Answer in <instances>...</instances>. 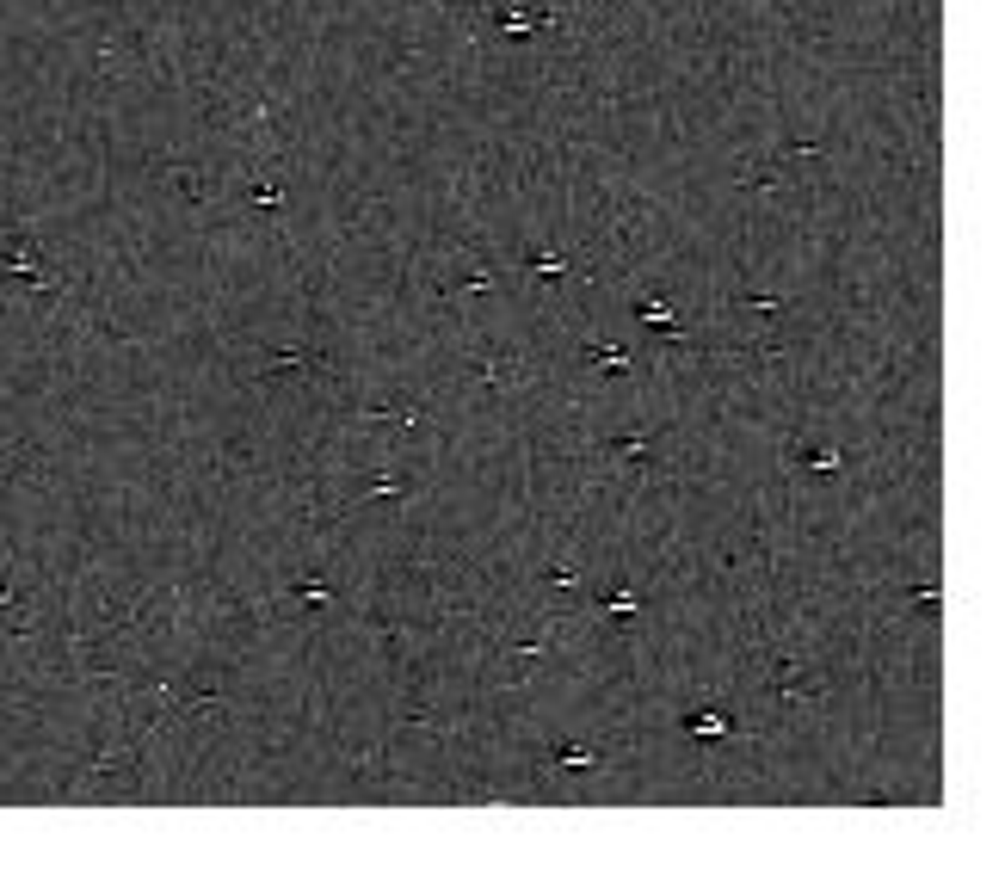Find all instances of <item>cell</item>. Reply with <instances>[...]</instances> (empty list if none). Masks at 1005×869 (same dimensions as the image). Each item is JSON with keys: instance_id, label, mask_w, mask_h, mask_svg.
<instances>
[{"instance_id": "7", "label": "cell", "mask_w": 1005, "mask_h": 869, "mask_svg": "<svg viewBox=\"0 0 1005 869\" xmlns=\"http://www.w3.org/2000/svg\"><path fill=\"white\" fill-rule=\"evenodd\" d=\"M802 463H808L814 475H839V451H808Z\"/></svg>"}, {"instance_id": "8", "label": "cell", "mask_w": 1005, "mask_h": 869, "mask_svg": "<svg viewBox=\"0 0 1005 869\" xmlns=\"http://www.w3.org/2000/svg\"><path fill=\"white\" fill-rule=\"evenodd\" d=\"M296 598H303V604H321V598H333V592H327V580H303Z\"/></svg>"}, {"instance_id": "1", "label": "cell", "mask_w": 1005, "mask_h": 869, "mask_svg": "<svg viewBox=\"0 0 1005 869\" xmlns=\"http://www.w3.org/2000/svg\"><path fill=\"white\" fill-rule=\"evenodd\" d=\"M266 370H272V377H296V370H321V358H309V351H272Z\"/></svg>"}, {"instance_id": "2", "label": "cell", "mask_w": 1005, "mask_h": 869, "mask_svg": "<svg viewBox=\"0 0 1005 869\" xmlns=\"http://www.w3.org/2000/svg\"><path fill=\"white\" fill-rule=\"evenodd\" d=\"M555 765H568V771H592V765H598V752H592V746H574V740H568V746H555Z\"/></svg>"}, {"instance_id": "5", "label": "cell", "mask_w": 1005, "mask_h": 869, "mask_svg": "<svg viewBox=\"0 0 1005 869\" xmlns=\"http://www.w3.org/2000/svg\"><path fill=\"white\" fill-rule=\"evenodd\" d=\"M592 364H598V370H629V358L617 346H592Z\"/></svg>"}, {"instance_id": "6", "label": "cell", "mask_w": 1005, "mask_h": 869, "mask_svg": "<svg viewBox=\"0 0 1005 869\" xmlns=\"http://www.w3.org/2000/svg\"><path fill=\"white\" fill-rule=\"evenodd\" d=\"M642 321H648V327H672V333H679V321H672L666 303H642Z\"/></svg>"}, {"instance_id": "3", "label": "cell", "mask_w": 1005, "mask_h": 869, "mask_svg": "<svg viewBox=\"0 0 1005 869\" xmlns=\"http://www.w3.org/2000/svg\"><path fill=\"white\" fill-rule=\"evenodd\" d=\"M691 734L697 740H722V734H728V715H691Z\"/></svg>"}, {"instance_id": "4", "label": "cell", "mask_w": 1005, "mask_h": 869, "mask_svg": "<svg viewBox=\"0 0 1005 869\" xmlns=\"http://www.w3.org/2000/svg\"><path fill=\"white\" fill-rule=\"evenodd\" d=\"M605 611H611V617H635V611H642V598H635V592H611V598H605Z\"/></svg>"}]
</instances>
